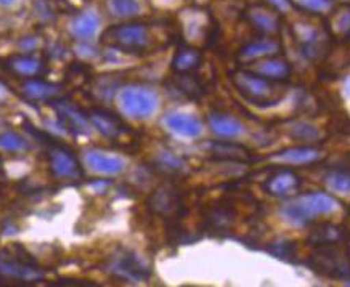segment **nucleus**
<instances>
[{
    "instance_id": "7",
    "label": "nucleus",
    "mask_w": 350,
    "mask_h": 287,
    "mask_svg": "<svg viewBox=\"0 0 350 287\" xmlns=\"http://www.w3.org/2000/svg\"><path fill=\"white\" fill-rule=\"evenodd\" d=\"M294 36L297 37L301 52L308 59H317L325 57L329 50V29L319 26L315 23H297L293 27Z\"/></svg>"
},
{
    "instance_id": "20",
    "label": "nucleus",
    "mask_w": 350,
    "mask_h": 287,
    "mask_svg": "<svg viewBox=\"0 0 350 287\" xmlns=\"http://www.w3.org/2000/svg\"><path fill=\"white\" fill-rule=\"evenodd\" d=\"M170 87L188 100H198L206 94L202 81L193 72H175V77L170 81Z\"/></svg>"
},
{
    "instance_id": "30",
    "label": "nucleus",
    "mask_w": 350,
    "mask_h": 287,
    "mask_svg": "<svg viewBox=\"0 0 350 287\" xmlns=\"http://www.w3.org/2000/svg\"><path fill=\"white\" fill-rule=\"evenodd\" d=\"M108 8L118 18H132L140 13V3L137 0H108Z\"/></svg>"
},
{
    "instance_id": "18",
    "label": "nucleus",
    "mask_w": 350,
    "mask_h": 287,
    "mask_svg": "<svg viewBox=\"0 0 350 287\" xmlns=\"http://www.w3.org/2000/svg\"><path fill=\"white\" fill-rule=\"evenodd\" d=\"M254 72L259 74V76L270 79V81L284 82L289 76H291L293 68L286 59L278 58L273 55V57L260 58L259 62L254 64Z\"/></svg>"
},
{
    "instance_id": "4",
    "label": "nucleus",
    "mask_w": 350,
    "mask_h": 287,
    "mask_svg": "<svg viewBox=\"0 0 350 287\" xmlns=\"http://www.w3.org/2000/svg\"><path fill=\"white\" fill-rule=\"evenodd\" d=\"M308 266L328 277H350V241L313 247Z\"/></svg>"
},
{
    "instance_id": "35",
    "label": "nucleus",
    "mask_w": 350,
    "mask_h": 287,
    "mask_svg": "<svg viewBox=\"0 0 350 287\" xmlns=\"http://www.w3.org/2000/svg\"><path fill=\"white\" fill-rule=\"evenodd\" d=\"M338 27L339 31L344 32V34H350V10H347L339 16Z\"/></svg>"
},
{
    "instance_id": "19",
    "label": "nucleus",
    "mask_w": 350,
    "mask_h": 287,
    "mask_svg": "<svg viewBox=\"0 0 350 287\" xmlns=\"http://www.w3.org/2000/svg\"><path fill=\"white\" fill-rule=\"evenodd\" d=\"M350 241L349 231L340 225L334 223H320L319 226L312 230L308 243L312 244V247L317 245H328V244H339Z\"/></svg>"
},
{
    "instance_id": "15",
    "label": "nucleus",
    "mask_w": 350,
    "mask_h": 287,
    "mask_svg": "<svg viewBox=\"0 0 350 287\" xmlns=\"http://www.w3.org/2000/svg\"><path fill=\"white\" fill-rule=\"evenodd\" d=\"M182 206V199L174 187H161L154 191L150 199V207L159 215L178 214Z\"/></svg>"
},
{
    "instance_id": "23",
    "label": "nucleus",
    "mask_w": 350,
    "mask_h": 287,
    "mask_svg": "<svg viewBox=\"0 0 350 287\" xmlns=\"http://www.w3.org/2000/svg\"><path fill=\"white\" fill-rule=\"evenodd\" d=\"M55 108H57V113L59 114L62 124L66 126V128H72L77 133L89 132V118L79 113L75 106L68 103H57Z\"/></svg>"
},
{
    "instance_id": "10",
    "label": "nucleus",
    "mask_w": 350,
    "mask_h": 287,
    "mask_svg": "<svg viewBox=\"0 0 350 287\" xmlns=\"http://www.w3.org/2000/svg\"><path fill=\"white\" fill-rule=\"evenodd\" d=\"M246 20L262 36H273L282 29L280 12L270 5H251L246 10Z\"/></svg>"
},
{
    "instance_id": "14",
    "label": "nucleus",
    "mask_w": 350,
    "mask_h": 287,
    "mask_svg": "<svg viewBox=\"0 0 350 287\" xmlns=\"http://www.w3.org/2000/svg\"><path fill=\"white\" fill-rule=\"evenodd\" d=\"M301 187V177H297L293 170L280 169L265 180L264 189L273 196H288L296 193Z\"/></svg>"
},
{
    "instance_id": "37",
    "label": "nucleus",
    "mask_w": 350,
    "mask_h": 287,
    "mask_svg": "<svg viewBox=\"0 0 350 287\" xmlns=\"http://www.w3.org/2000/svg\"><path fill=\"white\" fill-rule=\"evenodd\" d=\"M13 2H15V0H0V5H3V7H8V5H12Z\"/></svg>"
},
{
    "instance_id": "16",
    "label": "nucleus",
    "mask_w": 350,
    "mask_h": 287,
    "mask_svg": "<svg viewBox=\"0 0 350 287\" xmlns=\"http://www.w3.org/2000/svg\"><path fill=\"white\" fill-rule=\"evenodd\" d=\"M321 157V151L315 146H293L275 152L271 159L289 165H307L313 164Z\"/></svg>"
},
{
    "instance_id": "33",
    "label": "nucleus",
    "mask_w": 350,
    "mask_h": 287,
    "mask_svg": "<svg viewBox=\"0 0 350 287\" xmlns=\"http://www.w3.org/2000/svg\"><path fill=\"white\" fill-rule=\"evenodd\" d=\"M211 148H213V152H215V154L228 157V159H238V156L244 154L243 148L228 145V143H213Z\"/></svg>"
},
{
    "instance_id": "25",
    "label": "nucleus",
    "mask_w": 350,
    "mask_h": 287,
    "mask_svg": "<svg viewBox=\"0 0 350 287\" xmlns=\"http://www.w3.org/2000/svg\"><path fill=\"white\" fill-rule=\"evenodd\" d=\"M8 66L20 77H36L42 72L44 64L29 55H18L8 59Z\"/></svg>"
},
{
    "instance_id": "17",
    "label": "nucleus",
    "mask_w": 350,
    "mask_h": 287,
    "mask_svg": "<svg viewBox=\"0 0 350 287\" xmlns=\"http://www.w3.org/2000/svg\"><path fill=\"white\" fill-rule=\"evenodd\" d=\"M85 161L92 170L103 175H119L126 169V162H124L122 157L95 150L87 151Z\"/></svg>"
},
{
    "instance_id": "38",
    "label": "nucleus",
    "mask_w": 350,
    "mask_h": 287,
    "mask_svg": "<svg viewBox=\"0 0 350 287\" xmlns=\"http://www.w3.org/2000/svg\"><path fill=\"white\" fill-rule=\"evenodd\" d=\"M3 95H5V90H3V87L2 85H0V98H2V96Z\"/></svg>"
},
{
    "instance_id": "5",
    "label": "nucleus",
    "mask_w": 350,
    "mask_h": 287,
    "mask_svg": "<svg viewBox=\"0 0 350 287\" xmlns=\"http://www.w3.org/2000/svg\"><path fill=\"white\" fill-rule=\"evenodd\" d=\"M105 271L109 273L113 277L129 282H140L148 279L151 275V268L144 258L137 256L132 251H119L113 254L111 257L105 262Z\"/></svg>"
},
{
    "instance_id": "29",
    "label": "nucleus",
    "mask_w": 350,
    "mask_h": 287,
    "mask_svg": "<svg viewBox=\"0 0 350 287\" xmlns=\"http://www.w3.org/2000/svg\"><path fill=\"white\" fill-rule=\"evenodd\" d=\"M289 135L299 141H319L321 138V132L312 124L299 120V122L289 127Z\"/></svg>"
},
{
    "instance_id": "31",
    "label": "nucleus",
    "mask_w": 350,
    "mask_h": 287,
    "mask_svg": "<svg viewBox=\"0 0 350 287\" xmlns=\"http://www.w3.org/2000/svg\"><path fill=\"white\" fill-rule=\"evenodd\" d=\"M0 148L10 152H21L27 150V143L21 135L16 132L5 131L0 133Z\"/></svg>"
},
{
    "instance_id": "9",
    "label": "nucleus",
    "mask_w": 350,
    "mask_h": 287,
    "mask_svg": "<svg viewBox=\"0 0 350 287\" xmlns=\"http://www.w3.org/2000/svg\"><path fill=\"white\" fill-rule=\"evenodd\" d=\"M50 167H52L53 174L62 178L68 180H79L82 178V167L79 165V161L72 154L71 150H68L63 145H53L50 148Z\"/></svg>"
},
{
    "instance_id": "32",
    "label": "nucleus",
    "mask_w": 350,
    "mask_h": 287,
    "mask_svg": "<svg viewBox=\"0 0 350 287\" xmlns=\"http://www.w3.org/2000/svg\"><path fill=\"white\" fill-rule=\"evenodd\" d=\"M156 164L165 172H178V170L183 169V161L170 151H161L156 156Z\"/></svg>"
},
{
    "instance_id": "28",
    "label": "nucleus",
    "mask_w": 350,
    "mask_h": 287,
    "mask_svg": "<svg viewBox=\"0 0 350 287\" xmlns=\"http://www.w3.org/2000/svg\"><path fill=\"white\" fill-rule=\"evenodd\" d=\"M293 7H296L299 12L308 13V15H325L333 8V0H291Z\"/></svg>"
},
{
    "instance_id": "26",
    "label": "nucleus",
    "mask_w": 350,
    "mask_h": 287,
    "mask_svg": "<svg viewBox=\"0 0 350 287\" xmlns=\"http://www.w3.org/2000/svg\"><path fill=\"white\" fill-rule=\"evenodd\" d=\"M23 92L31 100H52L58 94V87L39 79H32L23 84Z\"/></svg>"
},
{
    "instance_id": "8",
    "label": "nucleus",
    "mask_w": 350,
    "mask_h": 287,
    "mask_svg": "<svg viewBox=\"0 0 350 287\" xmlns=\"http://www.w3.org/2000/svg\"><path fill=\"white\" fill-rule=\"evenodd\" d=\"M0 275L21 282H38L45 276L42 268L25 254H0Z\"/></svg>"
},
{
    "instance_id": "36",
    "label": "nucleus",
    "mask_w": 350,
    "mask_h": 287,
    "mask_svg": "<svg viewBox=\"0 0 350 287\" xmlns=\"http://www.w3.org/2000/svg\"><path fill=\"white\" fill-rule=\"evenodd\" d=\"M21 49H25L26 52H32L36 47H38V39H34V37H26L25 40H21Z\"/></svg>"
},
{
    "instance_id": "1",
    "label": "nucleus",
    "mask_w": 350,
    "mask_h": 287,
    "mask_svg": "<svg viewBox=\"0 0 350 287\" xmlns=\"http://www.w3.org/2000/svg\"><path fill=\"white\" fill-rule=\"evenodd\" d=\"M101 44L118 52L140 55L153 50L158 37H154L153 29L146 23H121L103 32Z\"/></svg>"
},
{
    "instance_id": "12",
    "label": "nucleus",
    "mask_w": 350,
    "mask_h": 287,
    "mask_svg": "<svg viewBox=\"0 0 350 287\" xmlns=\"http://www.w3.org/2000/svg\"><path fill=\"white\" fill-rule=\"evenodd\" d=\"M164 126L169 128L170 132L177 133V135L185 138H198L202 132V124L196 115L187 114V113H167L163 118Z\"/></svg>"
},
{
    "instance_id": "27",
    "label": "nucleus",
    "mask_w": 350,
    "mask_h": 287,
    "mask_svg": "<svg viewBox=\"0 0 350 287\" xmlns=\"http://www.w3.org/2000/svg\"><path fill=\"white\" fill-rule=\"evenodd\" d=\"M325 183L331 191L347 194L350 193V170L334 169L326 174Z\"/></svg>"
},
{
    "instance_id": "24",
    "label": "nucleus",
    "mask_w": 350,
    "mask_h": 287,
    "mask_svg": "<svg viewBox=\"0 0 350 287\" xmlns=\"http://www.w3.org/2000/svg\"><path fill=\"white\" fill-rule=\"evenodd\" d=\"M202 62V55L195 47H180L175 52L172 59L174 72H193L200 68Z\"/></svg>"
},
{
    "instance_id": "22",
    "label": "nucleus",
    "mask_w": 350,
    "mask_h": 287,
    "mask_svg": "<svg viewBox=\"0 0 350 287\" xmlns=\"http://www.w3.org/2000/svg\"><path fill=\"white\" fill-rule=\"evenodd\" d=\"M100 27V18L95 12L85 10L81 12L79 15L75 16V20L71 23V31L77 39L81 40H89L90 37L96 34Z\"/></svg>"
},
{
    "instance_id": "40",
    "label": "nucleus",
    "mask_w": 350,
    "mask_h": 287,
    "mask_svg": "<svg viewBox=\"0 0 350 287\" xmlns=\"http://www.w3.org/2000/svg\"><path fill=\"white\" fill-rule=\"evenodd\" d=\"M342 2H347V3H350V0H342Z\"/></svg>"
},
{
    "instance_id": "13",
    "label": "nucleus",
    "mask_w": 350,
    "mask_h": 287,
    "mask_svg": "<svg viewBox=\"0 0 350 287\" xmlns=\"http://www.w3.org/2000/svg\"><path fill=\"white\" fill-rule=\"evenodd\" d=\"M282 50V44L273 36H262L260 39L252 40V42L246 44L239 50L238 58L243 62H254V59H260L265 57H273V55L280 53Z\"/></svg>"
},
{
    "instance_id": "11",
    "label": "nucleus",
    "mask_w": 350,
    "mask_h": 287,
    "mask_svg": "<svg viewBox=\"0 0 350 287\" xmlns=\"http://www.w3.org/2000/svg\"><path fill=\"white\" fill-rule=\"evenodd\" d=\"M87 118H89L92 126H94L101 135L109 138V140H118V138H121L129 132L126 124H124L116 114L109 113L107 109H92L90 113L87 114Z\"/></svg>"
},
{
    "instance_id": "3",
    "label": "nucleus",
    "mask_w": 350,
    "mask_h": 287,
    "mask_svg": "<svg viewBox=\"0 0 350 287\" xmlns=\"http://www.w3.org/2000/svg\"><path fill=\"white\" fill-rule=\"evenodd\" d=\"M338 201L326 193H308L289 199L280 207V214L289 223L304 226L319 215H328L336 210Z\"/></svg>"
},
{
    "instance_id": "2",
    "label": "nucleus",
    "mask_w": 350,
    "mask_h": 287,
    "mask_svg": "<svg viewBox=\"0 0 350 287\" xmlns=\"http://www.w3.org/2000/svg\"><path fill=\"white\" fill-rule=\"evenodd\" d=\"M232 82L244 100L260 108H270L282 103L288 92L284 82L270 81L252 71L233 72Z\"/></svg>"
},
{
    "instance_id": "6",
    "label": "nucleus",
    "mask_w": 350,
    "mask_h": 287,
    "mask_svg": "<svg viewBox=\"0 0 350 287\" xmlns=\"http://www.w3.org/2000/svg\"><path fill=\"white\" fill-rule=\"evenodd\" d=\"M119 105L133 119H146L158 108V95L151 89L140 85L124 87L119 94Z\"/></svg>"
},
{
    "instance_id": "21",
    "label": "nucleus",
    "mask_w": 350,
    "mask_h": 287,
    "mask_svg": "<svg viewBox=\"0 0 350 287\" xmlns=\"http://www.w3.org/2000/svg\"><path fill=\"white\" fill-rule=\"evenodd\" d=\"M211 131L222 138H238L243 133V124L233 115L225 113H211L207 118Z\"/></svg>"
},
{
    "instance_id": "34",
    "label": "nucleus",
    "mask_w": 350,
    "mask_h": 287,
    "mask_svg": "<svg viewBox=\"0 0 350 287\" xmlns=\"http://www.w3.org/2000/svg\"><path fill=\"white\" fill-rule=\"evenodd\" d=\"M265 3H267V5L273 7L275 10H278L280 13L286 12V10H289V8L293 7L291 0H265Z\"/></svg>"
},
{
    "instance_id": "39",
    "label": "nucleus",
    "mask_w": 350,
    "mask_h": 287,
    "mask_svg": "<svg viewBox=\"0 0 350 287\" xmlns=\"http://www.w3.org/2000/svg\"><path fill=\"white\" fill-rule=\"evenodd\" d=\"M347 92H349V94H350V79H349V81H347Z\"/></svg>"
}]
</instances>
